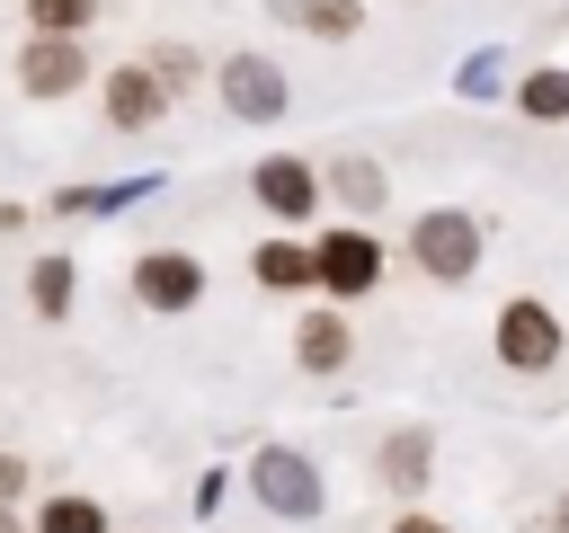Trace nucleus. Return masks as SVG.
<instances>
[{"label": "nucleus", "instance_id": "7ed1b4c3", "mask_svg": "<svg viewBox=\"0 0 569 533\" xmlns=\"http://www.w3.org/2000/svg\"><path fill=\"white\" fill-rule=\"evenodd\" d=\"M80 80H89V53H80L71 36H36V44L18 53V89H27V98H71Z\"/></svg>", "mask_w": 569, "mask_h": 533}, {"label": "nucleus", "instance_id": "a211bd4d", "mask_svg": "<svg viewBox=\"0 0 569 533\" xmlns=\"http://www.w3.org/2000/svg\"><path fill=\"white\" fill-rule=\"evenodd\" d=\"M27 18H36V36H71V44H80L89 0H27Z\"/></svg>", "mask_w": 569, "mask_h": 533}, {"label": "nucleus", "instance_id": "9d476101", "mask_svg": "<svg viewBox=\"0 0 569 533\" xmlns=\"http://www.w3.org/2000/svg\"><path fill=\"white\" fill-rule=\"evenodd\" d=\"M293 355H302L311 373H338V364H347V320H338V311H311L302 338H293Z\"/></svg>", "mask_w": 569, "mask_h": 533}, {"label": "nucleus", "instance_id": "aec40b11", "mask_svg": "<svg viewBox=\"0 0 569 533\" xmlns=\"http://www.w3.org/2000/svg\"><path fill=\"white\" fill-rule=\"evenodd\" d=\"M391 533H445V524H436V515H400Z\"/></svg>", "mask_w": 569, "mask_h": 533}, {"label": "nucleus", "instance_id": "6e6552de", "mask_svg": "<svg viewBox=\"0 0 569 533\" xmlns=\"http://www.w3.org/2000/svg\"><path fill=\"white\" fill-rule=\"evenodd\" d=\"M160 71H142V62H124V71H107V124H160Z\"/></svg>", "mask_w": 569, "mask_h": 533}, {"label": "nucleus", "instance_id": "4468645a", "mask_svg": "<svg viewBox=\"0 0 569 533\" xmlns=\"http://www.w3.org/2000/svg\"><path fill=\"white\" fill-rule=\"evenodd\" d=\"M302 275H320V249H258V284H302Z\"/></svg>", "mask_w": 569, "mask_h": 533}, {"label": "nucleus", "instance_id": "f03ea898", "mask_svg": "<svg viewBox=\"0 0 569 533\" xmlns=\"http://www.w3.org/2000/svg\"><path fill=\"white\" fill-rule=\"evenodd\" d=\"M249 489H258L276 515H320V471H311L302 453H284V444H267V453L249 462Z\"/></svg>", "mask_w": 569, "mask_h": 533}, {"label": "nucleus", "instance_id": "1a4fd4ad", "mask_svg": "<svg viewBox=\"0 0 569 533\" xmlns=\"http://www.w3.org/2000/svg\"><path fill=\"white\" fill-rule=\"evenodd\" d=\"M258 204L293 222V213H311V204H320V178H311L302 160H258Z\"/></svg>", "mask_w": 569, "mask_h": 533}, {"label": "nucleus", "instance_id": "ddd939ff", "mask_svg": "<svg viewBox=\"0 0 569 533\" xmlns=\"http://www.w3.org/2000/svg\"><path fill=\"white\" fill-rule=\"evenodd\" d=\"M329 187H338L356 213H373V204H382V169H373V160H338V169H329Z\"/></svg>", "mask_w": 569, "mask_h": 533}, {"label": "nucleus", "instance_id": "f257e3e1", "mask_svg": "<svg viewBox=\"0 0 569 533\" xmlns=\"http://www.w3.org/2000/svg\"><path fill=\"white\" fill-rule=\"evenodd\" d=\"M409 258H418L436 284H462V275L480 266V222H471V213H453V204H436V213H418Z\"/></svg>", "mask_w": 569, "mask_h": 533}, {"label": "nucleus", "instance_id": "412c9836", "mask_svg": "<svg viewBox=\"0 0 569 533\" xmlns=\"http://www.w3.org/2000/svg\"><path fill=\"white\" fill-rule=\"evenodd\" d=\"M0 533H18V524H9V506H0Z\"/></svg>", "mask_w": 569, "mask_h": 533}, {"label": "nucleus", "instance_id": "f8f14e48", "mask_svg": "<svg viewBox=\"0 0 569 533\" xmlns=\"http://www.w3.org/2000/svg\"><path fill=\"white\" fill-rule=\"evenodd\" d=\"M427 453H436V444H427L418 426H400V435L382 444V480H391V489H418V480H427Z\"/></svg>", "mask_w": 569, "mask_h": 533}, {"label": "nucleus", "instance_id": "dca6fc26", "mask_svg": "<svg viewBox=\"0 0 569 533\" xmlns=\"http://www.w3.org/2000/svg\"><path fill=\"white\" fill-rule=\"evenodd\" d=\"M36 533H107V515H98L89 497H44V515H36Z\"/></svg>", "mask_w": 569, "mask_h": 533}, {"label": "nucleus", "instance_id": "6ab92c4d", "mask_svg": "<svg viewBox=\"0 0 569 533\" xmlns=\"http://www.w3.org/2000/svg\"><path fill=\"white\" fill-rule=\"evenodd\" d=\"M18 489H27V462H9V453H0V506H9Z\"/></svg>", "mask_w": 569, "mask_h": 533}, {"label": "nucleus", "instance_id": "423d86ee", "mask_svg": "<svg viewBox=\"0 0 569 533\" xmlns=\"http://www.w3.org/2000/svg\"><path fill=\"white\" fill-rule=\"evenodd\" d=\"M373 275H382V240L373 231H329L320 240V284L329 293H365Z\"/></svg>", "mask_w": 569, "mask_h": 533}, {"label": "nucleus", "instance_id": "0eeeda50", "mask_svg": "<svg viewBox=\"0 0 569 533\" xmlns=\"http://www.w3.org/2000/svg\"><path fill=\"white\" fill-rule=\"evenodd\" d=\"M133 293H142L151 311H187V302L204 293V275H196V258L160 249V258H142V266H133Z\"/></svg>", "mask_w": 569, "mask_h": 533}, {"label": "nucleus", "instance_id": "f3484780", "mask_svg": "<svg viewBox=\"0 0 569 533\" xmlns=\"http://www.w3.org/2000/svg\"><path fill=\"white\" fill-rule=\"evenodd\" d=\"M27 293H36V311H44V320H62V311H71V266H62V258H44V266L27 275Z\"/></svg>", "mask_w": 569, "mask_h": 533}, {"label": "nucleus", "instance_id": "39448f33", "mask_svg": "<svg viewBox=\"0 0 569 533\" xmlns=\"http://www.w3.org/2000/svg\"><path fill=\"white\" fill-rule=\"evenodd\" d=\"M498 355H507L516 373H542V364L560 355V320H551L542 302H507V311H498Z\"/></svg>", "mask_w": 569, "mask_h": 533}, {"label": "nucleus", "instance_id": "20e7f679", "mask_svg": "<svg viewBox=\"0 0 569 533\" xmlns=\"http://www.w3.org/2000/svg\"><path fill=\"white\" fill-rule=\"evenodd\" d=\"M222 107L249 115V124L284 115V71H276L267 53H231V62H222Z\"/></svg>", "mask_w": 569, "mask_h": 533}, {"label": "nucleus", "instance_id": "2eb2a0df", "mask_svg": "<svg viewBox=\"0 0 569 533\" xmlns=\"http://www.w3.org/2000/svg\"><path fill=\"white\" fill-rule=\"evenodd\" d=\"M516 107H525V115H542V124H560V115H569V71H533Z\"/></svg>", "mask_w": 569, "mask_h": 533}, {"label": "nucleus", "instance_id": "9b49d317", "mask_svg": "<svg viewBox=\"0 0 569 533\" xmlns=\"http://www.w3.org/2000/svg\"><path fill=\"white\" fill-rule=\"evenodd\" d=\"M276 18H302L311 36H329V44H338V36H356V27H365V0H276Z\"/></svg>", "mask_w": 569, "mask_h": 533}]
</instances>
